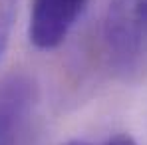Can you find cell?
Instances as JSON below:
<instances>
[{
    "label": "cell",
    "instance_id": "1",
    "mask_svg": "<svg viewBox=\"0 0 147 145\" xmlns=\"http://www.w3.org/2000/svg\"><path fill=\"white\" fill-rule=\"evenodd\" d=\"M103 48L117 74L129 76L141 68L147 56V0H109Z\"/></svg>",
    "mask_w": 147,
    "mask_h": 145
},
{
    "label": "cell",
    "instance_id": "2",
    "mask_svg": "<svg viewBox=\"0 0 147 145\" xmlns=\"http://www.w3.org/2000/svg\"><path fill=\"white\" fill-rule=\"evenodd\" d=\"M90 0H32L28 36L38 50H54L62 46Z\"/></svg>",
    "mask_w": 147,
    "mask_h": 145
},
{
    "label": "cell",
    "instance_id": "5",
    "mask_svg": "<svg viewBox=\"0 0 147 145\" xmlns=\"http://www.w3.org/2000/svg\"><path fill=\"white\" fill-rule=\"evenodd\" d=\"M105 145H137V143L129 135H115V137H111Z\"/></svg>",
    "mask_w": 147,
    "mask_h": 145
},
{
    "label": "cell",
    "instance_id": "4",
    "mask_svg": "<svg viewBox=\"0 0 147 145\" xmlns=\"http://www.w3.org/2000/svg\"><path fill=\"white\" fill-rule=\"evenodd\" d=\"M16 4L18 0H0V60L10 42L12 26L16 18Z\"/></svg>",
    "mask_w": 147,
    "mask_h": 145
},
{
    "label": "cell",
    "instance_id": "6",
    "mask_svg": "<svg viewBox=\"0 0 147 145\" xmlns=\"http://www.w3.org/2000/svg\"><path fill=\"white\" fill-rule=\"evenodd\" d=\"M64 145H90V143L82 141V139H74V141H68V143H64Z\"/></svg>",
    "mask_w": 147,
    "mask_h": 145
},
{
    "label": "cell",
    "instance_id": "3",
    "mask_svg": "<svg viewBox=\"0 0 147 145\" xmlns=\"http://www.w3.org/2000/svg\"><path fill=\"white\" fill-rule=\"evenodd\" d=\"M36 99L34 84L14 74L0 82V145H22Z\"/></svg>",
    "mask_w": 147,
    "mask_h": 145
}]
</instances>
